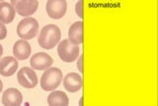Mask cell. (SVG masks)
I'll return each instance as SVG.
<instances>
[{"mask_svg":"<svg viewBox=\"0 0 158 106\" xmlns=\"http://www.w3.org/2000/svg\"><path fill=\"white\" fill-rule=\"evenodd\" d=\"M61 33L56 25L49 24L44 26L39 36V45L43 49L52 50L60 41Z\"/></svg>","mask_w":158,"mask_h":106,"instance_id":"cell-1","label":"cell"},{"mask_svg":"<svg viewBox=\"0 0 158 106\" xmlns=\"http://www.w3.org/2000/svg\"><path fill=\"white\" fill-rule=\"evenodd\" d=\"M62 73L57 68H48L41 78V86L44 91H52L62 82Z\"/></svg>","mask_w":158,"mask_h":106,"instance_id":"cell-2","label":"cell"},{"mask_svg":"<svg viewBox=\"0 0 158 106\" xmlns=\"http://www.w3.org/2000/svg\"><path fill=\"white\" fill-rule=\"evenodd\" d=\"M39 33V23L35 18L27 17L19 22L17 26V35L24 40H30Z\"/></svg>","mask_w":158,"mask_h":106,"instance_id":"cell-3","label":"cell"},{"mask_svg":"<svg viewBox=\"0 0 158 106\" xmlns=\"http://www.w3.org/2000/svg\"><path fill=\"white\" fill-rule=\"evenodd\" d=\"M79 53H80V48H79L78 45L72 44L69 40H63L58 44L57 54L63 62H74L79 57Z\"/></svg>","mask_w":158,"mask_h":106,"instance_id":"cell-4","label":"cell"},{"mask_svg":"<svg viewBox=\"0 0 158 106\" xmlns=\"http://www.w3.org/2000/svg\"><path fill=\"white\" fill-rule=\"evenodd\" d=\"M19 84L24 88H34L38 84V77L34 69L24 67L17 73Z\"/></svg>","mask_w":158,"mask_h":106,"instance_id":"cell-5","label":"cell"},{"mask_svg":"<svg viewBox=\"0 0 158 106\" xmlns=\"http://www.w3.org/2000/svg\"><path fill=\"white\" fill-rule=\"evenodd\" d=\"M67 3L65 0H48L46 5L47 13L52 19H60L66 13Z\"/></svg>","mask_w":158,"mask_h":106,"instance_id":"cell-6","label":"cell"},{"mask_svg":"<svg viewBox=\"0 0 158 106\" xmlns=\"http://www.w3.org/2000/svg\"><path fill=\"white\" fill-rule=\"evenodd\" d=\"M52 63V58L46 53H37L32 55L31 60H30V64H31L32 68L38 70L48 69V68H51Z\"/></svg>","mask_w":158,"mask_h":106,"instance_id":"cell-7","label":"cell"},{"mask_svg":"<svg viewBox=\"0 0 158 106\" xmlns=\"http://www.w3.org/2000/svg\"><path fill=\"white\" fill-rule=\"evenodd\" d=\"M63 85L67 91L69 92H76L82 88L83 79L81 75L75 73H70L65 75L63 78Z\"/></svg>","mask_w":158,"mask_h":106,"instance_id":"cell-8","label":"cell"},{"mask_svg":"<svg viewBox=\"0 0 158 106\" xmlns=\"http://www.w3.org/2000/svg\"><path fill=\"white\" fill-rule=\"evenodd\" d=\"M38 7H39L38 0H21L15 6V10L21 16L28 17L36 12Z\"/></svg>","mask_w":158,"mask_h":106,"instance_id":"cell-9","label":"cell"},{"mask_svg":"<svg viewBox=\"0 0 158 106\" xmlns=\"http://www.w3.org/2000/svg\"><path fill=\"white\" fill-rule=\"evenodd\" d=\"M23 102L22 93L17 88H8L2 96V104L5 106H19Z\"/></svg>","mask_w":158,"mask_h":106,"instance_id":"cell-10","label":"cell"},{"mask_svg":"<svg viewBox=\"0 0 158 106\" xmlns=\"http://www.w3.org/2000/svg\"><path fill=\"white\" fill-rule=\"evenodd\" d=\"M18 69V62L16 58L5 57L0 60V74L3 77H11Z\"/></svg>","mask_w":158,"mask_h":106,"instance_id":"cell-11","label":"cell"},{"mask_svg":"<svg viewBox=\"0 0 158 106\" xmlns=\"http://www.w3.org/2000/svg\"><path fill=\"white\" fill-rule=\"evenodd\" d=\"M32 49L30 44L26 41V40H19L13 46V55L17 60H27L30 55H31Z\"/></svg>","mask_w":158,"mask_h":106,"instance_id":"cell-12","label":"cell"},{"mask_svg":"<svg viewBox=\"0 0 158 106\" xmlns=\"http://www.w3.org/2000/svg\"><path fill=\"white\" fill-rule=\"evenodd\" d=\"M68 40L74 45H81L83 43V22L77 21L72 24L68 30Z\"/></svg>","mask_w":158,"mask_h":106,"instance_id":"cell-13","label":"cell"},{"mask_svg":"<svg viewBox=\"0 0 158 106\" xmlns=\"http://www.w3.org/2000/svg\"><path fill=\"white\" fill-rule=\"evenodd\" d=\"M15 13H16V10H15L14 6L11 3H0V21L2 23H11L15 18Z\"/></svg>","mask_w":158,"mask_h":106,"instance_id":"cell-14","label":"cell"},{"mask_svg":"<svg viewBox=\"0 0 158 106\" xmlns=\"http://www.w3.org/2000/svg\"><path fill=\"white\" fill-rule=\"evenodd\" d=\"M48 103L51 106H67L69 101L63 91H52L48 97Z\"/></svg>","mask_w":158,"mask_h":106,"instance_id":"cell-15","label":"cell"},{"mask_svg":"<svg viewBox=\"0 0 158 106\" xmlns=\"http://www.w3.org/2000/svg\"><path fill=\"white\" fill-rule=\"evenodd\" d=\"M75 12L79 18L83 19V0H79L75 5Z\"/></svg>","mask_w":158,"mask_h":106,"instance_id":"cell-16","label":"cell"},{"mask_svg":"<svg viewBox=\"0 0 158 106\" xmlns=\"http://www.w3.org/2000/svg\"><path fill=\"white\" fill-rule=\"evenodd\" d=\"M7 36V29L5 27L4 23H2L0 21V40L5 39Z\"/></svg>","mask_w":158,"mask_h":106,"instance_id":"cell-17","label":"cell"},{"mask_svg":"<svg viewBox=\"0 0 158 106\" xmlns=\"http://www.w3.org/2000/svg\"><path fill=\"white\" fill-rule=\"evenodd\" d=\"M77 68L80 73H83V55L79 57V60L77 62Z\"/></svg>","mask_w":158,"mask_h":106,"instance_id":"cell-18","label":"cell"},{"mask_svg":"<svg viewBox=\"0 0 158 106\" xmlns=\"http://www.w3.org/2000/svg\"><path fill=\"white\" fill-rule=\"evenodd\" d=\"M19 1H21V0H11V4L13 5V6H16Z\"/></svg>","mask_w":158,"mask_h":106,"instance_id":"cell-19","label":"cell"},{"mask_svg":"<svg viewBox=\"0 0 158 106\" xmlns=\"http://www.w3.org/2000/svg\"><path fill=\"white\" fill-rule=\"evenodd\" d=\"M2 54H3V48L1 46V44H0V57L2 55Z\"/></svg>","mask_w":158,"mask_h":106,"instance_id":"cell-20","label":"cell"},{"mask_svg":"<svg viewBox=\"0 0 158 106\" xmlns=\"http://www.w3.org/2000/svg\"><path fill=\"white\" fill-rule=\"evenodd\" d=\"M2 88H3V83L1 82V79H0V92L2 91Z\"/></svg>","mask_w":158,"mask_h":106,"instance_id":"cell-21","label":"cell"},{"mask_svg":"<svg viewBox=\"0 0 158 106\" xmlns=\"http://www.w3.org/2000/svg\"><path fill=\"white\" fill-rule=\"evenodd\" d=\"M0 1H3V0H0Z\"/></svg>","mask_w":158,"mask_h":106,"instance_id":"cell-22","label":"cell"}]
</instances>
